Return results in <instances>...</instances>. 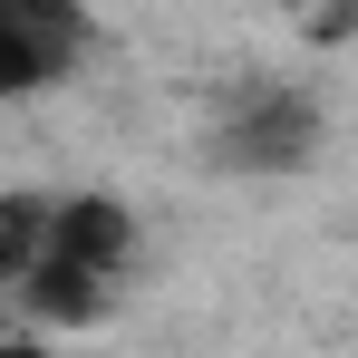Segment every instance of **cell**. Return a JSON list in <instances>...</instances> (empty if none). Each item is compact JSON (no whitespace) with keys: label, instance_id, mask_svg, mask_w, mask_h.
<instances>
[{"label":"cell","instance_id":"6da1fadb","mask_svg":"<svg viewBox=\"0 0 358 358\" xmlns=\"http://www.w3.org/2000/svg\"><path fill=\"white\" fill-rule=\"evenodd\" d=\"M126 252H136L126 203H107V194L49 203V223H39V262L20 271V300H29L39 320H97V300H107V281H117Z\"/></svg>","mask_w":358,"mask_h":358},{"label":"cell","instance_id":"7a4b0ae2","mask_svg":"<svg viewBox=\"0 0 358 358\" xmlns=\"http://www.w3.org/2000/svg\"><path fill=\"white\" fill-rule=\"evenodd\" d=\"M20 87H49V78L29 68V49H20L10 29H0V97H20Z\"/></svg>","mask_w":358,"mask_h":358},{"label":"cell","instance_id":"3957f363","mask_svg":"<svg viewBox=\"0 0 358 358\" xmlns=\"http://www.w3.org/2000/svg\"><path fill=\"white\" fill-rule=\"evenodd\" d=\"M0 358H59V349H39V339H0Z\"/></svg>","mask_w":358,"mask_h":358}]
</instances>
